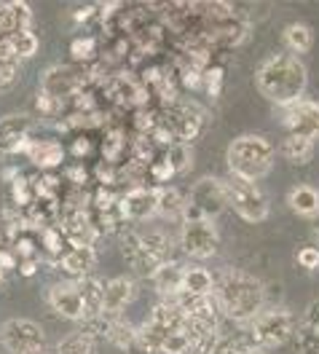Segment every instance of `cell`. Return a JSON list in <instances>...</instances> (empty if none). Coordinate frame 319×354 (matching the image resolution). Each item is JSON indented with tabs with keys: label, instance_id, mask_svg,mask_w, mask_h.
<instances>
[{
	"label": "cell",
	"instance_id": "6da1fadb",
	"mask_svg": "<svg viewBox=\"0 0 319 354\" xmlns=\"http://www.w3.org/2000/svg\"><path fill=\"white\" fill-rule=\"evenodd\" d=\"M215 304L228 322L250 325L252 319L266 306V288L258 277H252L242 268H226L220 277H215Z\"/></svg>",
	"mask_w": 319,
	"mask_h": 354
},
{
	"label": "cell",
	"instance_id": "7a4b0ae2",
	"mask_svg": "<svg viewBox=\"0 0 319 354\" xmlns=\"http://www.w3.org/2000/svg\"><path fill=\"white\" fill-rule=\"evenodd\" d=\"M309 86V70L287 51L266 57L255 70V88L273 105L290 108L293 102L303 100V91Z\"/></svg>",
	"mask_w": 319,
	"mask_h": 354
},
{
	"label": "cell",
	"instance_id": "3957f363",
	"mask_svg": "<svg viewBox=\"0 0 319 354\" xmlns=\"http://www.w3.org/2000/svg\"><path fill=\"white\" fill-rule=\"evenodd\" d=\"M273 161H276V148L263 134H242V137H233L228 142V175L258 183L273 169Z\"/></svg>",
	"mask_w": 319,
	"mask_h": 354
},
{
	"label": "cell",
	"instance_id": "277c9868",
	"mask_svg": "<svg viewBox=\"0 0 319 354\" xmlns=\"http://www.w3.org/2000/svg\"><path fill=\"white\" fill-rule=\"evenodd\" d=\"M209 121H212L209 111L196 100H182L180 97L172 105L159 108V124L172 134L175 142H185V145L199 140L209 127Z\"/></svg>",
	"mask_w": 319,
	"mask_h": 354
},
{
	"label": "cell",
	"instance_id": "5b68a950",
	"mask_svg": "<svg viewBox=\"0 0 319 354\" xmlns=\"http://www.w3.org/2000/svg\"><path fill=\"white\" fill-rule=\"evenodd\" d=\"M250 341L258 349H279L287 341H293L296 335V314L284 306H273V309H263L250 325Z\"/></svg>",
	"mask_w": 319,
	"mask_h": 354
},
{
	"label": "cell",
	"instance_id": "8992f818",
	"mask_svg": "<svg viewBox=\"0 0 319 354\" xmlns=\"http://www.w3.org/2000/svg\"><path fill=\"white\" fill-rule=\"evenodd\" d=\"M185 196H188V207H185L182 221H215L228 207L226 183L212 175L193 180V185Z\"/></svg>",
	"mask_w": 319,
	"mask_h": 354
},
{
	"label": "cell",
	"instance_id": "52a82bcc",
	"mask_svg": "<svg viewBox=\"0 0 319 354\" xmlns=\"http://www.w3.org/2000/svg\"><path fill=\"white\" fill-rule=\"evenodd\" d=\"M226 196L228 207L242 218L244 223H263L271 212V201L266 196V191L250 183V180H242V177L228 175L226 180Z\"/></svg>",
	"mask_w": 319,
	"mask_h": 354
},
{
	"label": "cell",
	"instance_id": "ba28073f",
	"mask_svg": "<svg viewBox=\"0 0 319 354\" xmlns=\"http://www.w3.org/2000/svg\"><path fill=\"white\" fill-rule=\"evenodd\" d=\"M0 346L11 354H41L46 346V333L30 317H11L0 325Z\"/></svg>",
	"mask_w": 319,
	"mask_h": 354
},
{
	"label": "cell",
	"instance_id": "9c48e42d",
	"mask_svg": "<svg viewBox=\"0 0 319 354\" xmlns=\"http://www.w3.org/2000/svg\"><path fill=\"white\" fill-rule=\"evenodd\" d=\"M180 250L193 261L215 258L220 250V231L215 221H182L177 231Z\"/></svg>",
	"mask_w": 319,
	"mask_h": 354
},
{
	"label": "cell",
	"instance_id": "30bf717a",
	"mask_svg": "<svg viewBox=\"0 0 319 354\" xmlns=\"http://www.w3.org/2000/svg\"><path fill=\"white\" fill-rule=\"evenodd\" d=\"M32 115L30 113H8L0 118V156L27 153L32 140Z\"/></svg>",
	"mask_w": 319,
	"mask_h": 354
},
{
	"label": "cell",
	"instance_id": "8fae6325",
	"mask_svg": "<svg viewBox=\"0 0 319 354\" xmlns=\"http://www.w3.org/2000/svg\"><path fill=\"white\" fill-rule=\"evenodd\" d=\"M121 212L126 223H145L159 215V185H137L121 194Z\"/></svg>",
	"mask_w": 319,
	"mask_h": 354
},
{
	"label": "cell",
	"instance_id": "7c38bea8",
	"mask_svg": "<svg viewBox=\"0 0 319 354\" xmlns=\"http://www.w3.org/2000/svg\"><path fill=\"white\" fill-rule=\"evenodd\" d=\"M282 127L290 134L319 140V102L317 100H298L282 113Z\"/></svg>",
	"mask_w": 319,
	"mask_h": 354
},
{
	"label": "cell",
	"instance_id": "4fadbf2b",
	"mask_svg": "<svg viewBox=\"0 0 319 354\" xmlns=\"http://www.w3.org/2000/svg\"><path fill=\"white\" fill-rule=\"evenodd\" d=\"M46 301L48 306L57 311L62 319H70V322H84L86 319V309H84V298H81V290H78V282H57L51 285L48 292H46Z\"/></svg>",
	"mask_w": 319,
	"mask_h": 354
},
{
	"label": "cell",
	"instance_id": "5bb4252c",
	"mask_svg": "<svg viewBox=\"0 0 319 354\" xmlns=\"http://www.w3.org/2000/svg\"><path fill=\"white\" fill-rule=\"evenodd\" d=\"M57 225L62 228L70 247H94L97 239H99V231L91 223L89 209H68V207H62V215H59Z\"/></svg>",
	"mask_w": 319,
	"mask_h": 354
},
{
	"label": "cell",
	"instance_id": "9a60e30c",
	"mask_svg": "<svg viewBox=\"0 0 319 354\" xmlns=\"http://www.w3.org/2000/svg\"><path fill=\"white\" fill-rule=\"evenodd\" d=\"M121 239V252H124V258L129 261V266H132V271H135L137 277H153V271L161 266V261L145 247V242H142V234L137 231V228H129L126 234H121L118 236Z\"/></svg>",
	"mask_w": 319,
	"mask_h": 354
},
{
	"label": "cell",
	"instance_id": "2e32d148",
	"mask_svg": "<svg viewBox=\"0 0 319 354\" xmlns=\"http://www.w3.org/2000/svg\"><path fill=\"white\" fill-rule=\"evenodd\" d=\"M137 295V285L132 277L121 274V277H113L105 282V292H102V314L108 317H121L126 306L135 301Z\"/></svg>",
	"mask_w": 319,
	"mask_h": 354
},
{
	"label": "cell",
	"instance_id": "e0dca14e",
	"mask_svg": "<svg viewBox=\"0 0 319 354\" xmlns=\"http://www.w3.org/2000/svg\"><path fill=\"white\" fill-rule=\"evenodd\" d=\"M27 158L38 172H57L65 164V145L59 140H48V137H32L30 148H27Z\"/></svg>",
	"mask_w": 319,
	"mask_h": 354
},
{
	"label": "cell",
	"instance_id": "ac0fdd59",
	"mask_svg": "<svg viewBox=\"0 0 319 354\" xmlns=\"http://www.w3.org/2000/svg\"><path fill=\"white\" fill-rule=\"evenodd\" d=\"M182 277H185V263H180V261H164V263L153 271L151 282H153L156 292L161 295V301H172L175 295H180Z\"/></svg>",
	"mask_w": 319,
	"mask_h": 354
},
{
	"label": "cell",
	"instance_id": "d6986e66",
	"mask_svg": "<svg viewBox=\"0 0 319 354\" xmlns=\"http://www.w3.org/2000/svg\"><path fill=\"white\" fill-rule=\"evenodd\" d=\"M287 207L298 218H309V221L319 218V188L309 185V183L293 185L287 191Z\"/></svg>",
	"mask_w": 319,
	"mask_h": 354
},
{
	"label": "cell",
	"instance_id": "ffe728a7",
	"mask_svg": "<svg viewBox=\"0 0 319 354\" xmlns=\"http://www.w3.org/2000/svg\"><path fill=\"white\" fill-rule=\"evenodd\" d=\"M129 134L124 127H115V124H108L105 127V137H102V161L108 164H124L129 158Z\"/></svg>",
	"mask_w": 319,
	"mask_h": 354
},
{
	"label": "cell",
	"instance_id": "44dd1931",
	"mask_svg": "<svg viewBox=\"0 0 319 354\" xmlns=\"http://www.w3.org/2000/svg\"><path fill=\"white\" fill-rule=\"evenodd\" d=\"M59 266L68 271L70 277L84 279V277H89L91 271H94V266H97V250L94 247H70L68 252L62 255Z\"/></svg>",
	"mask_w": 319,
	"mask_h": 354
},
{
	"label": "cell",
	"instance_id": "7402d4cb",
	"mask_svg": "<svg viewBox=\"0 0 319 354\" xmlns=\"http://www.w3.org/2000/svg\"><path fill=\"white\" fill-rule=\"evenodd\" d=\"M317 151V140H309V137H298V134H284V140L279 142V153L284 156L290 164L303 167L314 158Z\"/></svg>",
	"mask_w": 319,
	"mask_h": 354
},
{
	"label": "cell",
	"instance_id": "603a6c76",
	"mask_svg": "<svg viewBox=\"0 0 319 354\" xmlns=\"http://www.w3.org/2000/svg\"><path fill=\"white\" fill-rule=\"evenodd\" d=\"M282 44L287 46V54L303 57V54H309L311 46H314V30H311L306 22L287 24L284 32H282Z\"/></svg>",
	"mask_w": 319,
	"mask_h": 354
},
{
	"label": "cell",
	"instance_id": "cb8c5ba5",
	"mask_svg": "<svg viewBox=\"0 0 319 354\" xmlns=\"http://www.w3.org/2000/svg\"><path fill=\"white\" fill-rule=\"evenodd\" d=\"M78 290H81V298H84V309H86V319H94L102 314V292H105V279L99 277H84V279H75ZM84 319V322H86Z\"/></svg>",
	"mask_w": 319,
	"mask_h": 354
},
{
	"label": "cell",
	"instance_id": "d4e9b609",
	"mask_svg": "<svg viewBox=\"0 0 319 354\" xmlns=\"http://www.w3.org/2000/svg\"><path fill=\"white\" fill-rule=\"evenodd\" d=\"M188 207V196L185 191L175 188V185H161L159 188V215L166 221H182Z\"/></svg>",
	"mask_w": 319,
	"mask_h": 354
},
{
	"label": "cell",
	"instance_id": "484cf974",
	"mask_svg": "<svg viewBox=\"0 0 319 354\" xmlns=\"http://www.w3.org/2000/svg\"><path fill=\"white\" fill-rule=\"evenodd\" d=\"M182 292H188V295H212L215 292V274L204 266H185Z\"/></svg>",
	"mask_w": 319,
	"mask_h": 354
},
{
	"label": "cell",
	"instance_id": "4316f807",
	"mask_svg": "<svg viewBox=\"0 0 319 354\" xmlns=\"http://www.w3.org/2000/svg\"><path fill=\"white\" fill-rule=\"evenodd\" d=\"M97 344H99V341H97L91 333H86L81 328V330H72V333H68L65 338H59L57 354H99Z\"/></svg>",
	"mask_w": 319,
	"mask_h": 354
},
{
	"label": "cell",
	"instance_id": "83f0119b",
	"mask_svg": "<svg viewBox=\"0 0 319 354\" xmlns=\"http://www.w3.org/2000/svg\"><path fill=\"white\" fill-rule=\"evenodd\" d=\"M6 46H8V51H11V57L17 59V62H22V59H30L35 51H38V35L32 32V27L30 30H17V32H11L8 38H3Z\"/></svg>",
	"mask_w": 319,
	"mask_h": 354
},
{
	"label": "cell",
	"instance_id": "f1b7e54d",
	"mask_svg": "<svg viewBox=\"0 0 319 354\" xmlns=\"http://www.w3.org/2000/svg\"><path fill=\"white\" fill-rule=\"evenodd\" d=\"M250 346L252 341H244V338H236V335H228V333L220 330V335L199 354H244Z\"/></svg>",
	"mask_w": 319,
	"mask_h": 354
},
{
	"label": "cell",
	"instance_id": "f546056e",
	"mask_svg": "<svg viewBox=\"0 0 319 354\" xmlns=\"http://www.w3.org/2000/svg\"><path fill=\"white\" fill-rule=\"evenodd\" d=\"M97 51H99V46H97V38H94V35H78V38H72V44H70V59H72V65L86 67L94 62Z\"/></svg>",
	"mask_w": 319,
	"mask_h": 354
},
{
	"label": "cell",
	"instance_id": "4dcf8cb0",
	"mask_svg": "<svg viewBox=\"0 0 319 354\" xmlns=\"http://www.w3.org/2000/svg\"><path fill=\"white\" fill-rule=\"evenodd\" d=\"M161 153L166 156V161L172 164L175 175H185V172L193 169V148L185 145V142H172V145H169L166 151H161Z\"/></svg>",
	"mask_w": 319,
	"mask_h": 354
},
{
	"label": "cell",
	"instance_id": "1f68e13d",
	"mask_svg": "<svg viewBox=\"0 0 319 354\" xmlns=\"http://www.w3.org/2000/svg\"><path fill=\"white\" fill-rule=\"evenodd\" d=\"M8 196H11V204H14L19 212H24V209L32 204V199H35V194H32V180L22 172L14 183H8Z\"/></svg>",
	"mask_w": 319,
	"mask_h": 354
},
{
	"label": "cell",
	"instance_id": "d6a6232c",
	"mask_svg": "<svg viewBox=\"0 0 319 354\" xmlns=\"http://www.w3.org/2000/svg\"><path fill=\"white\" fill-rule=\"evenodd\" d=\"M293 341H296L298 354H319V330H314V328L298 322Z\"/></svg>",
	"mask_w": 319,
	"mask_h": 354
},
{
	"label": "cell",
	"instance_id": "836d02e7",
	"mask_svg": "<svg viewBox=\"0 0 319 354\" xmlns=\"http://www.w3.org/2000/svg\"><path fill=\"white\" fill-rule=\"evenodd\" d=\"M159 354H193V344H191V338L185 335V330H175L161 341Z\"/></svg>",
	"mask_w": 319,
	"mask_h": 354
},
{
	"label": "cell",
	"instance_id": "e575fe53",
	"mask_svg": "<svg viewBox=\"0 0 319 354\" xmlns=\"http://www.w3.org/2000/svg\"><path fill=\"white\" fill-rule=\"evenodd\" d=\"M223 81H226V67L212 65V67H206V70H204L202 88H204L212 100H218V97H220V91H223Z\"/></svg>",
	"mask_w": 319,
	"mask_h": 354
},
{
	"label": "cell",
	"instance_id": "d590c367",
	"mask_svg": "<svg viewBox=\"0 0 319 354\" xmlns=\"http://www.w3.org/2000/svg\"><path fill=\"white\" fill-rule=\"evenodd\" d=\"M35 108H38L41 115H62L65 108H68V102L54 100V97H48L44 91H38V94H35Z\"/></svg>",
	"mask_w": 319,
	"mask_h": 354
},
{
	"label": "cell",
	"instance_id": "8d00e7d4",
	"mask_svg": "<svg viewBox=\"0 0 319 354\" xmlns=\"http://www.w3.org/2000/svg\"><path fill=\"white\" fill-rule=\"evenodd\" d=\"M296 261L306 271H317L319 268V247L317 244H303L296 250Z\"/></svg>",
	"mask_w": 319,
	"mask_h": 354
},
{
	"label": "cell",
	"instance_id": "74e56055",
	"mask_svg": "<svg viewBox=\"0 0 319 354\" xmlns=\"http://www.w3.org/2000/svg\"><path fill=\"white\" fill-rule=\"evenodd\" d=\"M94 177H97L99 188H113V185H118V167L108 164V161H99L94 167Z\"/></svg>",
	"mask_w": 319,
	"mask_h": 354
},
{
	"label": "cell",
	"instance_id": "f35d334b",
	"mask_svg": "<svg viewBox=\"0 0 319 354\" xmlns=\"http://www.w3.org/2000/svg\"><path fill=\"white\" fill-rule=\"evenodd\" d=\"M65 180H68L72 188H84L86 183H89V169L78 161V164H72V167H65Z\"/></svg>",
	"mask_w": 319,
	"mask_h": 354
},
{
	"label": "cell",
	"instance_id": "ab89813d",
	"mask_svg": "<svg viewBox=\"0 0 319 354\" xmlns=\"http://www.w3.org/2000/svg\"><path fill=\"white\" fill-rule=\"evenodd\" d=\"M68 151L75 156V158H81V161H84V158H86L91 151H94V142H91L89 134H78V137L72 140V145H70Z\"/></svg>",
	"mask_w": 319,
	"mask_h": 354
},
{
	"label": "cell",
	"instance_id": "60d3db41",
	"mask_svg": "<svg viewBox=\"0 0 319 354\" xmlns=\"http://www.w3.org/2000/svg\"><path fill=\"white\" fill-rule=\"evenodd\" d=\"M300 325H309V328L319 330V298H314V301L306 306L303 317H300Z\"/></svg>",
	"mask_w": 319,
	"mask_h": 354
},
{
	"label": "cell",
	"instance_id": "b9f144b4",
	"mask_svg": "<svg viewBox=\"0 0 319 354\" xmlns=\"http://www.w3.org/2000/svg\"><path fill=\"white\" fill-rule=\"evenodd\" d=\"M91 17H97V6H84V8H75V11H72L75 24H89Z\"/></svg>",
	"mask_w": 319,
	"mask_h": 354
},
{
	"label": "cell",
	"instance_id": "7bdbcfd3",
	"mask_svg": "<svg viewBox=\"0 0 319 354\" xmlns=\"http://www.w3.org/2000/svg\"><path fill=\"white\" fill-rule=\"evenodd\" d=\"M38 268H41V263H38V261H19V266H17L19 277H24V279H30V277H32Z\"/></svg>",
	"mask_w": 319,
	"mask_h": 354
},
{
	"label": "cell",
	"instance_id": "ee69618b",
	"mask_svg": "<svg viewBox=\"0 0 319 354\" xmlns=\"http://www.w3.org/2000/svg\"><path fill=\"white\" fill-rule=\"evenodd\" d=\"M244 354H266V352H263V349H258V346H250V349H247Z\"/></svg>",
	"mask_w": 319,
	"mask_h": 354
},
{
	"label": "cell",
	"instance_id": "f6af8a7d",
	"mask_svg": "<svg viewBox=\"0 0 319 354\" xmlns=\"http://www.w3.org/2000/svg\"><path fill=\"white\" fill-rule=\"evenodd\" d=\"M6 277H8V274H6V271H3V266H0V288L6 285Z\"/></svg>",
	"mask_w": 319,
	"mask_h": 354
},
{
	"label": "cell",
	"instance_id": "bcb514c9",
	"mask_svg": "<svg viewBox=\"0 0 319 354\" xmlns=\"http://www.w3.org/2000/svg\"><path fill=\"white\" fill-rule=\"evenodd\" d=\"M41 354H44V352H41Z\"/></svg>",
	"mask_w": 319,
	"mask_h": 354
}]
</instances>
